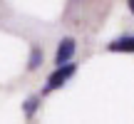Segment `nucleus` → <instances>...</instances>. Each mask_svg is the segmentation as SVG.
<instances>
[{
  "mask_svg": "<svg viewBox=\"0 0 134 124\" xmlns=\"http://www.w3.org/2000/svg\"><path fill=\"white\" fill-rule=\"evenodd\" d=\"M77 67L72 65V62H65V65H57V70L52 72V75L47 77V84H45V92H55L60 89L62 84H67V80H70L72 75H75Z\"/></svg>",
  "mask_w": 134,
  "mask_h": 124,
  "instance_id": "obj_1",
  "label": "nucleus"
},
{
  "mask_svg": "<svg viewBox=\"0 0 134 124\" xmlns=\"http://www.w3.org/2000/svg\"><path fill=\"white\" fill-rule=\"evenodd\" d=\"M75 50H77V42L75 37H62L57 45V52H55V62L57 65H65V62H70L75 57Z\"/></svg>",
  "mask_w": 134,
  "mask_h": 124,
  "instance_id": "obj_2",
  "label": "nucleus"
},
{
  "mask_svg": "<svg viewBox=\"0 0 134 124\" xmlns=\"http://www.w3.org/2000/svg\"><path fill=\"white\" fill-rule=\"evenodd\" d=\"M109 52H134V35H122L107 45Z\"/></svg>",
  "mask_w": 134,
  "mask_h": 124,
  "instance_id": "obj_3",
  "label": "nucleus"
},
{
  "mask_svg": "<svg viewBox=\"0 0 134 124\" xmlns=\"http://www.w3.org/2000/svg\"><path fill=\"white\" fill-rule=\"evenodd\" d=\"M40 62H42V50H40V47H32V52H30V62H27V70H37Z\"/></svg>",
  "mask_w": 134,
  "mask_h": 124,
  "instance_id": "obj_4",
  "label": "nucleus"
},
{
  "mask_svg": "<svg viewBox=\"0 0 134 124\" xmlns=\"http://www.w3.org/2000/svg\"><path fill=\"white\" fill-rule=\"evenodd\" d=\"M37 104H40V97H30V99L25 102V117H27V119H32V117H35Z\"/></svg>",
  "mask_w": 134,
  "mask_h": 124,
  "instance_id": "obj_5",
  "label": "nucleus"
},
{
  "mask_svg": "<svg viewBox=\"0 0 134 124\" xmlns=\"http://www.w3.org/2000/svg\"><path fill=\"white\" fill-rule=\"evenodd\" d=\"M127 5H129V10L134 13V0H127Z\"/></svg>",
  "mask_w": 134,
  "mask_h": 124,
  "instance_id": "obj_6",
  "label": "nucleus"
}]
</instances>
